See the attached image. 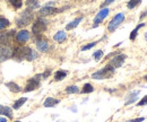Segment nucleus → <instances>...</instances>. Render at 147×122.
Listing matches in <instances>:
<instances>
[{
    "instance_id": "26",
    "label": "nucleus",
    "mask_w": 147,
    "mask_h": 122,
    "mask_svg": "<svg viewBox=\"0 0 147 122\" xmlns=\"http://www.w3.org/2000/svg\"><path fill=\"white\" fill-rule=\"evenodd\" d=\"M93 91H94V88H93V86H92L90 84H85V85H84L83 93H85V94H88V93H92Z\"/></svg>"
},
{
    "instance_id": "27",
    "label": "nucleus",
    "mask_w": 147,
    "mask_h": 122,
    "mask_svg": "<svg viewBox=\"0 0 147 122\" xmlns=\"http://www.w3.org/2000/svg\"><path fill=\"white\" fill-rule=\"evenodd\" d=\"M102 56H103V51H102V50H98V51H96V52L93 54V58L96 61H98L102 58Z\"/></svg>"
},
{
    "instance_id": "12",
    "label": "nucleus",
    "mask_w": 147,
    "mask_h": 122,
    "mask_svg": "<svg viewBox=\"0 0 147 122\" xmlns=\"http://www.w3.org/2000/svg\"><path fill=\"white\" fill-rule=\"evenodd\" d=\"M16 38H17V41H18L19 43H24V42L29 41V33L27 32V30H21V32H19L18 34H17Z\"/></svg>"
},
{
    "instance_id": "5",
    "label": "nucleus",
    "mask_w": 147,
    "mask_h": 122,
    "mask_svg": "<svg viewBox=\"0 0 147 122\" xmlns=\"http://www.w3.org/2000/svg\"><path fill=\"white\" fill-rule=\"evenodd\" d=\"M47 29V23L42 19H37L34 24H33V27H32V30L34 34H40L42 32H44Z\"/></svg>"
},
{
    "instance_id": "3",
    "label": "nucleus",
    "mask_w": 147,
    "mask_h": 122,
    "mask_svg": "<svg viewBox=\"0 0 147 122\" xmlns=\"http://www.w3.org/2000/svg\"><path fill=\"white\" fill-rule=\"evenodd\" d=\"M31 51H32V50H31L29 48H17V49L13 52V57H15V58L18 59V60H22V59L29 60Z\"/></svg>"
},
{
    "instance_id": "28",
    "label": "nucleus",
    "mask_w": 147,
    "mask_h": 122,
    "mask_svg": "<svg viewBox=\"0 0 147 122\" xmlns=\"http://www.w3.org/2000/svg\"><path fill=\"white\" fill-rule=\"evenodd\" d=\"M96 43H97V42H92V43H89V44H87V45L83 46V48H82V51H86V50L92 49L93 46H95V45H96Z\"/></svg>"
},
{
    "instance_id": "33",
    "label": "nucleus",
    "mask_w": 147,
    "mask_h": 122,
    "mask_svg": "<svg viewBox=\"0 0 147 122\" xmlns=\"http://www.w3.org/2000/svg\"><path fill=\"white\" fill-rule=\"evenodd\" d=\"M145 120V118H138V119H134V120H130L128 122H143Z\"/></svg>"
},
{
    "instance_id": "22",
    "label": "nucleus",
    "mask_w": 147,
    "mask_h": 122,
    "mask_svg": "<svg viewBox=\"0 0 147 122\" xmlns=\"http://www.w3.org/2000/svg\"><path fill=\"white\" fill-rule=\"evenodd\" d=\"M8 26H9V21L1 17V18H0V30H3V29H6V27H8Z\"/></svg>"
},
{
    "instance_id": "7",
    "label": "nucleus",
    "mask_w": 147,
    "mask_h": 122,
    "mask_svg": "<svg viewBox=\"0 0 147 122\" xmlns=\"http://www.w3.org/2000/svg\"><path fill=\"white\" fill-rule=\"evenodd\" d=\"M11 57H13V51L8 46H5V45L0 46V61L7 60Z\"/></svg>"
},
{
    "instance_id": "9",
    "label": "nucleus",
    "mask_w": 147,
    "mask_h": 122,
    "mask_svg": "<svg viewBox=\"0 0 147 122\" xmlns=\"http://www.w3.org/2000/svg\"><path fill=\"white\" fill-rule=\"evenodd\" d=\"M124 59H126V56H124V54H119V56H117L116 58H113V59L111 60L110 66H112L113 68H119V67H121V66L123 64Z\"/></svg>"
},
{
    "instance_id": "10",
    "label": "nucleus",
    "mask_w": 147,
    "mask_h": 122,
    "mask_svg": "<svg viewBox=\"0 0 147 122\" xmlns=\"http://www.w3.org/2000/svg\"><path fill=\"white\" fill-rule=\"evenodd\" d=\"M14 33H15L14 30H10V32H8V33L0 34V44H2V45L8 44V43L10 42V40H11V37H13Z\"/></svg>"
},
{
    "instance_id": "6",
    "label": "nucleus",
    "mask_w": 147,
    "mask_h": 122,
    "mask_svg": "<svg viewBox=\"0 0 147 122\" xmlns=\"http://www.w3.org/2000/svg\"><path fill=\"white\" fill-rule=\"evenodd\" d=\"M109 11H110V10H109L108 8H103V9L95 16V18H94V27H96V26L109 15Z\"/></svg>"
},
{
    "instance_id": "24",
    "label": "nucleus",
    "mask_w": 147,
    "mask_h": 122,
    "mask_svg": "<svg viewBox=\"0 0 147 122\" xmlns=\"http://www.w3.org/2000/svg\"><path fill=\"white\" fill-rule=\"evenodd\" d=\"M140 1H142V0H130V1L128 2V8H129V9H132V8L137 7V6L140 3Z\"/></svg>"
},
{
    "instance_id": "38",
    "label": "nucleus",
    "mask_w": 147,
    "mask_h": 122,
    "mask_svg": "<svg viewBox=\"0 0 147 122\" xmlns=\"http://www.w3.org/2000/svg\"><path fill=\"white\" fill-rule=\"evenodd\" d=\"M15 122H21V121H15Z\"/></svg>"
},
{
    "instance_id": "20",
    "label": "nucleus",
    "mask_w": 147,
    "mask_h": 122,
    "mask_svg": "<svg viewBox=\"0 0 147 122\" xmlns=\"http://www.w3.org/2000/svg\"><path fill=\"white\" fill-rule=\"evenodd\" d=\"M66 76H67V72H66V71L59 70V71L56 72V75H55V79H56V80H62Z\"/></svg>"
},
{
    "instance_id": "25",
    "label": "nucleus",
    "mask_w": 147,
    "mask_h": 122,
    "mask_svg": "<svg viewBox=\"0 0 147 122\" xmlns=\"http://www.w3.org/2000/svg\"><path fill=\"white\" fill-rule=\"evenodd\" d=\"M66 91H67L68 94H75V93H78L79 90H78L77 86H68V87L66 88Z\"/></svg>"
},
{
    "instance_id": "16",
    "label": "nucleus",
    "mask_w": 147,
    "mask_h": 122,
    "mask_svg": "<svg viewBox=\"0 0 147 122\" xmlns=\"http://www.w3.org/2000/svg\"><path fill=\"white\" fill-rule=\"evenodd\" d=\"M6 86L9 88V91H14V93H18V91H22V88H21L16 83H14V82H9V83H7V84H6Z\"/></svg>"
},
{
    "instance_id": "23",
    "label": "nucleus",
    "mask_w": 147,
    "mask_h": 122,
    "mask_svg": "<svg viewBox=\"0 0 147 122\" xmlns=\"http://www.w3.org/2000/svg\"><path fill=\"white\" fill-rule=\"evenodd\" d=\"M138 93H139V91H135V93H132V94L129 96V99L126 102V105H129L130 103H134V102L136 101V98H137V96H136V95H137Z\"/></svg>"
},
{
    "instance_id": "37",
    "label": "nucleus",
    "mask_w": 147,
    "mask_h": 122,
    "mask_svg": "<svg viewBox=\"0 0 147 122\" xmlns=\"http://www.w3.org/2000/svg\"><path fill=\"white\" fill-rule=\"evenodd\" d=\"M145 79H146V80H147V75H146V76H145Z\"/></svg>"
},
{
    "instance_id": "14",
    "label": "nucleus",
    "mask_w": 147,
    "mask_h": 122,
    "mask_svg": "<svg viewBox=\"0 0 147 122\" xmlns=\"http://www.w3.org/2000/svg\"><path fill=\"white\" fill-rule=\"evenodd\" d=\"M59 103V99H56V98H53V97H48L45 101H44V106L45 107H53V106H56L57 104Z\"/></svg>"
},
{
    "instance_id": "17",
    "label": "nucleus",
    "mask_w": 147,
    "mask_h": 122,
    "mask_svg": "<svg viewBox=\"0 0 147 122\" xmlns=\"http://www.w3.org/2000/svg\"><path fill=\"white\" fill-rule=\"evenodd\" d=\"M83 21V17H79V18H76L75 21H73L71 23H69L67 26H66V30H73V29H75V27H77L78 26V24L80 23Z\"/></svg>"
},
{
    "instance_id": "32",
    "label": "nucleus",
    "mask_w": 147,
    "mask_h": 122,
    "mask_svg": "<svg viewBox=\"0 0 147 122\" xmlns=\"http://www.w3.org/2000/svg\"><path fill=\"white\" fill-rule=\"evenodd\" d=\"M113 1H114V0H105V1H104V2L102 3V6H101V8H102V9H103V8H105V7L108 6V5H110V3H112Z\"/></svg>"
},
{
    "instance_id": "30",
    "label": "nucleus",
    "mask_w": 147,
    "mask_h": 122,
    "mask_svg": "<svg viewBox=\"0 0 147 122\" xmlns=\"http://www.w3.org/2000/svg\"><path fill=\"white\" fill-rule=\"evenodd\" d=\"M146 104H147V95L146 96H144V97L138 102L137 106H144V105H146Z\"/></svg>"
},
{
    "instance_id": "31",
    "label": "nucleus",
    "mask_w": 147,
    "mask_h": 122,
    "mask_svg": "<svg viewBox=\"0 0 147 122\" xmlns=\"http://www.w3.org/2000/svg\"><path fill=\"white\" fill-rule=\"evenodd\" d=\"M3 114L8 118H11V110L9 107H5V111H3Z\"/></svg>"
},
{
    "instance_id": "8",
    "label": "nucleus",
    "mask_w": 147,
    "mask_h": 122,
    "mask_svg": "<svg viewBox=\"0 0 147 122\" xmlns=\"http://www.w3.org/2000/svg\"><path fill=\"white\" fill-rule=\"evenodd\" d=\"M39 76H36V77H34V78H32V79H29V83H27V85H26V88H25V91H34V90H36L37 87H39V85H40V82H39Z\"/></svg>"
},
{
    "instance_id": "11",
    "label": "nucleus",
    "mask_w": 147,
    "mask_h": 122,
    "mask_svg": "<svg viewBox=\"0 0 147 122\" xmlns=\"http://www.w3.org/2000/svg\"><path fill=\"white\" fill-rule=\"evenodd\" d=\"M56 11H58L56 8H53L51 6H45V7H43V8L40 9V15L41 16H49V15L55 14Z\"/></svg>"
},
{
    "instance_id": "29",
    "label": "nucleus",
    "mask_w": 147,
    "mask_h": 122,
    "mask_svg": "<svg viewBox=\"0 0 147 122\" xmlns=\"http://www.w3.org/2000/svg\"><path fill=\"white\" fill-rule=\"evenodd\" d=\"M13 6H15V8H21L22 7V0H11Z\"/></svg>"
},
{
    "instance_id": "34",
    "label": "nucleus",
    "mask_w": 147,
    "mask_h": 122,
    "mask_svg": "<svg viewBox=\"0 0 147 122\" xmlns=\"http://www.w3.org/2000/svg\"><path fill=\"white\" fill-rule=\"evenodd\" d=\"M3 111H5V106L0 105V114H3Z\"/></svg>"
},
{
    "instance_id": "35",
    "label": "nucleus",
    "mask_w": 147,
    "mask_h": 122,
    "mask_svg": "<svg viewBox=\"0 0 147 122\" xmlns=\"http://www.w3.org/2000/svg\"><path fill=\"white\" fill-rule=\"evenodd\" d=\"M0 122H7V119L3 117H0Z\"/></svg>"
},
{
    "instance_id": "1",
    "label": "nucleus",
    "mask_w": 147,
    "mask_h": 122,
    "mask_svg": "<svg viewBox=\"0 0 147 122\" xmlns=\"http://www.w3.org/2000/svg\"><path fill=\"white\" fill-rule=\"evenodd\" d=\"M113 72H114V68L109 64L105 68H103V69L94 72L92 75V78L93 79H106V78H110L113 75Z\"/></svg>"
},
{
    "instance_id": "19",
    "label": "nucleus",
    "mask_w": 147,
    "mask_h": 122,
    "mask_svg": "<svg viewBox=\"0 0 147 122\" xmlns=\"http://www.w3.org/2000/svg\"><path fill=\"white\" fill-rule=\"evenodd\" d=\"M144 25H145L144 23H140V24H139V25H138V26H137V27H136L135 30H134L132 32H131V33H130V36H129V38L134 41V40L136 38V36H137V33H138V30H139V29H140V27H143Z\"/></svg>"
},
{
    "instance_id": "36",
    "label": "nucleus",
    "mask_w": 147,
    "mask_h": 122,
    "mask_svg": "<svg viewBox=\"0 0 147 122\" xmlns=\"http://www.w3.org/2000/svg\"><path fill=\"white\" fill-rule=\"evenodd\" d=\"M145 38H146V41H147V33L145 34Z\"/></svg>"
},
{
    "instance_id": "15",
    "label": "nucleus",
    "mask_w": 147,
    "mask_h": 122,
    "mask_svg": "<svg viewBox=\"0 0 147 122\" xmlns=\"http://www.w3.org/2000/svg\"><path fill=\"white\" fill-rule=\"evenodd\" d=\"M66 37H67V35H66V33H65L63 30H59L58 33H56V34H55V36H53L55 41H57V42H59V43L63 42V41L66 40Z\"/></svg>"
},
{
    "instance_id": "4",
    "label": "nucleus",
    "mask_w": 147,
    "mask_h": 122,
    "mask_svg": "<svg viewBox=\"0 0 147 122\" xmlns=\"http://www.w3.org/2000/svg\"><path fill=\"white\" fill-rule=\"evenodd\" d=\"M124 21V15L123 14H118V15H116L113 18H112V21L109 23V26H108V30H110V32H113V30L117 29L118 26L122 23Z\"/></svg>"
},
{
    "instance_id": "2",
    "label": "nucleus",
    "mask_w": 147,
    "mask_h": 122,
    "mask_svg": "<svg viewBox=\"0 0 147 122\" xmlns=\"http://www.w3.org/2000/svg\"><path fill=\"white\" fill-rule=\"evenodd\" d=\"M32 19H33V13L29 9H26L25 11H23L21 17L17 19V25L18 26H26L32 22Z\"/></svg>"
},
{
    "instance_id": "13",
    "label": "nucleus",
    "mask_w": 147,
    "mask_h": 122,
    "mask_svg": "<svg viewBox=\"0 0 147 122\" xmlns=\"http://www.w3.org/2000/svg\"><path fill=\"white\" fill-rule=\"evenodd\" d=\"M36 48H37V50L41 51V52H47V51L49 50V44H48L47 41H37Z\"/></svg>"
},
{
    "instance_id": "21",
    "label": "nucleus",
    "mask_w": 147,
    "mask_h": 122,
    "mask_svg": "<svg viewBox=\"0 0 147 122\" xmlns=\"http://www.w3.org/2000/svg\"><path fill=\"white\" fill-rule=\"evenodd\" d=\"M26 6L29 7V9H34L39 7V1L37 0H26Z\"/></svg>"
},
{
    "instance_id": "18",
    "label": "nucleus",
    "mask_w": 147,
    "mask_h": 122,
    "mask_svg": "<svg viewBox=\"0 0 147 122\" xmlns=\"http://www.w3.org/2000/svg\"><path fill=\"white\" fill-rule=\"evenodd\" d=\"M27 101V98L26 97H22V98H19V99H17L15 103H14V105H13V107H14V110H18L25 102Z\"/></svg>"
}]
</instances>
